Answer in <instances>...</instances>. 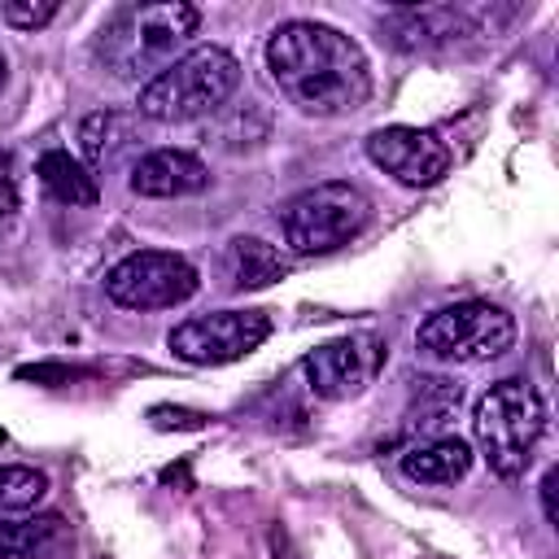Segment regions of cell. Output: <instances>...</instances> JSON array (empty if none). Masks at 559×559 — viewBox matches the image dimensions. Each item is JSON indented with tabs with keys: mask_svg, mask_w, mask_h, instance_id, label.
Here are the masks:
<instances>
[{
	"mask_svg": "<svg viewBox=\"0 0 559 559\" xmlns=\"http://www.w3.org/2000/svg\"><path fill=\"white\" fill-rule=\"evenodd\" d=\"M266 70L280 96L310 118H341L367 105L371 66L358 39L336 26L293 17L266 39Z\"/></svg>",
	"mask_w": 559,
	"mask_h": 559,
	"instance_id": "1",
	"label": "cell"
},
{
	"mask_svg": "<svg viewBox=\"0 0 559 559\" xmlns=\"http://www.w3.org/2000/svg\"><path fill=\"white\" fill-rule=\"evenodd\" d=\"M201 13L183 0L166 4H122L96 35V57L114 79H153L192 39Z\"/></svg>",
	"mask_w": 559,
	"mask_h": 559,
	"instance_id": "2",
	"label": "cell"
},
{
	"mask_svg": "<svg viewBox=\"0 0 559 559\" xmlns=\"http://www.w3.org/2000/svg\"><path fill=\"white\" fill-rule=\"evenodd\" d=\"M236 83H240V61L227 48L205 44L175 57L162 74H153L140 87L135 109L148 122H192V118L218 114L236 92Z\"/></svg>",
	"mask_w": 559,
	"mask_h": 559,
	"instance_id": "3",
	"label": "cell"
},
{
	"mask_svg": "<svg viewBox=\"0 0 559 559\" xmlns=\"http://www.w3.org/2000/svg\"><path fill=\"white\" fill-rule=\"evenodd\" d=\"M472 432L489 472L502 480H520L546 432V402L528 380H498L476 402Z\"/></svg>",
	"mask_w": 559,
	"mask_h": 559,
	"instance_id": "4",
	"label": "cell"
},
{
	"mask_svg": "<svg viewBox=\"0 0 559 559\" xmlns=\"http://www.w3.org/2000/svg\"><path fill=\"white\" fill-rule=\"evenodd\" d=\"M367 223H371V197L358 183H345V179L301 188L280 205L284 245L301 258L332 253V249L358 240L367 231Z\"/></svg>",
	"mask_w": 559,
	"mask_h": 559,
	"instance_id": "5",
	"label": "cell"
},
{
	"mask_svg": "<svg viewBox=\"0 0 559 559\" xmlns=\"http://www.w3.org/2000/svg\"><path fill=\"white\" fill-rule=\"evenodd\" d=\"M415 341L441 362H485L515 345V319L489 301H454L445 310H432L419 323Z\"/></svg>",
	"mask_w": 559,
	"mask_h": 559,
	"instance_id": "6",
	"label": "cell"
},
{
	"mask_svg": "<svg viewBox=\"0 0 559 559\" xmlns=\"http://www.w3.org/2000/svg\"><path fill=\"white\" fill-rule=\"evenodd\" d=\"M201 275L183 253H166V249H135L122 262L109 266L105 275V293L109 301L127 306V310H166L179 306L197 293Z\"/></svg>",
	"mask_w": 559,
	"mask_h": 559,
	"instance_id": "7",
	"label": "cell"
},
{
	"mask_svg": "<svg viewBox=\"0 0 559 559\" xmlns=\"http://www.w3.org/2000/svg\"><path fill=\"white\" fill-rule=\"evenodd\" d=\"M271 336V314L266 310H214V314H192L183 319L166 345L179 362L192 367H223L245 354H253Z\"/></svg>",
	"mask_w": 559,
	"mask_h": 559,
	"instance_id": "8",
	"label": "cell"
},
{
	"mask_svg": "<svg viewBox=\"0 0 559 559\" xmlns=\"http://www.w3.org/2000/svg\"><path fill=\"white\" fill-rule=\"evenodd\" d=\"M384 349L389 345L376 332H349V336H336V341L314 345L301 358V371H306L310 393L323 397V402H349V397H358L380 376Z\"/></svg>",
	"mask_w": 559,
	"mask_h": 559,
	"instance_id": "9",
	"label": "cell"
},
{
	"mask_svg": "<svg viewBox=\"0 0 559 559\" xmlns=\"http://www.w3.org/2000/svg\"><path fill=\"white\" fill-rule=\"evenodd\" d=\"M362 148H367V157H371L384 175H393L402 188H432V183H441V179L450 175V166H454L450 144H445L432 127H402V122H393V127L371 131Z\"/></svg>",
	"mask_w": 559,
	"mask_h": 559,
	"instance_id": "10",
	"label": "cell"
},
{
	"mask_svg": "<svg viewBox=\"0 0 559 559\" xmlns=\"http://www.w3.org/2000/svg\"><path fill=\"white\" fill-rule=\"evenodd\" d=\"M384 35L393 48L432 52V48H445V44H459L463 35H472V13L454 9V4H406L384 17Z\"/></svg>",
	"mask_w": 559,
	"mask_h": 559,
	"instance_id": "11",
	"label": "cell"
},
{
	"mask_svg": "<svg viewBox=\"0 0 559 559\" xmlns=\"http://www.w3.org/2000/svg\"><path fill=\"white\" fill-rule=\"evenodd\" d=\"M210 188V166L188 148H153L131 166L135 197H192Z\"/></svg>",
	"mask_w": 559,
	"mask_h": 559,
	"instance_id": "12",
	"label": "cell"
},
{
	"mask_svg": "<svg viewBox=\"0 0 559 559\" xmlns=\"http://www.w3.org/2000/svg\"><path fill=\"white\" fill-rule=\"evenodd\" d=\"M288 275V258L262 240V236H231L223 249V280L231 293H249V288H266L275 280Z\"/></svg>",
	"mask_w": 559,
	"mask_h": 559,
	"instance_id": "13",
	"label": "cell"
},
{
	"mask_svg": "<svg viewBox=\"0 0 559 559\" xmlns=\"http://www.w3.org/2000/svg\"><path fill=\"white\" fill-rule=\"evenodd\" d=\"M472 467V445L463 437H419L402 450V476L419 485H454Z\"/></svg>",
	"mask_w": 559,
	"mask_h": 559,
	"instance_id": "14",
	"label": "cell"
},
{
	"mask_svg": "<svg viewBox=\"0 0 559 559\" xmlns=\"http://www.w3.org/2000/svg\"><path fill=\"white\" fill-rule=\"evenodd\" d=\"M140 144V118L122 109H96L79 122V148L87 166H114L127 148Z\"/></svg>",
	"mask_w": 559,
	"mask_h": 559,
	"instance_id": "15",
	"label": "cell"
},
{
	"mask_svg": "<svg viewBox=\"0 0 559 559\" xmlns=\"http://www.w3.org/2000/svg\"><path fill=\"white\" fill-rule=\"evenodd\" d=\"M70 550V524L61 515L0 520V559H61Z\"/></svg>",
	"mask_w": 559,
	"mask_h": 559,
	"instance_id": "16",
	"label": "cell"
},
{
	"mask_svg": "<svg viewBox=\"0 0 559 559\" xmlns=\"http://www.w3.org/2000/svg\"><path fill=\"white\" fill-rule=\"evenodd\" d=\"M35 175H39L44 192H48L52 201H61V205H96V197H100L96 175H92L79 157H70L66 148H48V153H39Z\"/></svg>",
	"mask_w": 559,
	"mask_h": 559,
	"instance_id": "17",
	"label": "cell"
},
{
	"mask_svg": "<svg viewBox=\"0 0 559 559\" xmlns=\"http://www.w3.org/2000/svg\"><path fill=\"white\" fill-rule=\"evenodd\" d=\"M463 389L450 384V380H419V393H415V406L406 411V424H402V437H415V432H432L445 424V415L459 406Z\"/></svg>",
	"mask_w": 559,
	"mask_h": 559,
	"instance_id": "18",
	"label": "cell"
},
{
	"mask_svg": "<svg viewBox=\"0 0 559 559\" xmlns=\"http://www.w3.org/2000/svg\"><path fill=\"white\" fill-rule=\"evenodd\" d=\"M48 476L22 463H0V515H26L44 502Z\"/></svg>",
	"mask_w": 559,
	"mask_h": 559,
	"instance_id": "19",
	"label": "cell"
},
{
	"mask_svg": "<svg viewBox=\"0 0 559 559\" xmlns=\"http://www.w3.org/2000/svg\"><path fill=\"white\" fill-rule=\"evenodd\" d=\"M0 17L17 31H39L57 17V0H4L0 4Z\"/></svg>",
	"mask_w": 559,
	"mask_h": 559,
	"instance_id": "20",
	"label": "cell"
},
{
	"mask_svg": "<svg viewBox=\"0 0 559 559\" xmlns=\"http://www.w3.org/2000/svg\"><path fill=\"white\" fill-rule=\"evenodd\" d=\"M17 205H22V197H17V179H13V162L0 153V236L13 227V218H17Z\"/></svg>",
	"mask_w": 559,
	"mask_h": 559,
	"instance_id": "21",
	"label": "cell"
},
{
	"mask_svg": "<svg viewBox=\"0 0 559 559\" xmlns=\"http://www.w3.org/2000/svg\"><path fill=\"white\" fill-rule=\"evenodd\" d=\"M555 485H559V472L550 467V472L542 476V511H546L550 524H559V511H555Z\"/></svg>",
	"mask_w": 559,
	"mask_h": 559,
	"instance_id": "22",
	"label": "cell"
},
{
	"mask_svg": "<svg viewBox=\"0 0 559 559\" xmlns=\"http://www.w3.org/2000/svg\"><path fill=\"white\" fill-rule=\"evenodd\" d=\"M0 79H4V52H0Z\"/></svg>",
	"mask_w": 559,
	"mask_h": 559,
	"instance_id": "23",
	"label": "cell"
},
{
	"mask_svg": "<svg viewBox=\"0 0 559 559\" xmlns=\"http://www.w3.org/2000/svg\"><path fill=\"white\" fill-rule=\"evenodd\" d=\"M0 441H4V428H0Z\"/></svg>",
	"mask_w": 559,
	"mask_h": 559,
	"instance_id": "24",
	"label": "cell"
}]
</instances>
